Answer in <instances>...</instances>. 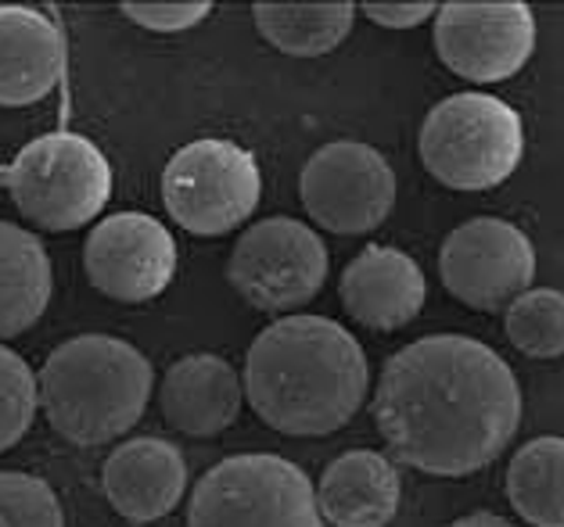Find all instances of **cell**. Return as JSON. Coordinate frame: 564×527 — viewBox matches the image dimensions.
<instances>
[{
  "label": "cell",
  "instance_id": "cell-1",
  "mask_svg": "<svg viewBox=\"0 0 564 527\" xmlns=\"http://www.w3.org/2000/svg\"><path fill=\"white\" fill-rule=\"evenodd\" d=\"M375 424L399 463L432 477H467L514 441L521 387L489 344L429 334L384 363Z\"/></svg>",
  "mask_w": 564,
  "mask_h": 527
},
{
  "label": "cell",
  "instance_id": "cell-2",
  "mask_svg": "<svg viewBox=\"0 0 564 527\" xmlns=\"http://www.w3.org/2000/svg\"><path fill=\"white\" fill-rule=\"evenodd\" d=\"M245 398L288 438H324L360 413L370 370L360 341L327 316H284L245 355Z\"/></svg>",
  "mask_w": 564,
  "mask_h": 527
},
{
  "label": "cell",
  "instance_id": "cell-3",
  "mask_svg": "<svg viewBox=\"0 0 564 527\" xmlns=\"http://www.w3.org/2000/svg\"><path fill=\"white\" fill-rule=\"evenodd\" d=\"M155 373L133 344L108 334H79L47 355L36 377L40 409L73 446H105L141 420Z\"/></svg>",
  "mask_w": 564,
  "mask_h": 527
},
{
  "label": "cell",
  "instance_id": "cell-4",
  "mask_svg": "<svg viewBox=\"0 0 564 527\" xmlns=\"http://www.w3.org/2000/svg\"><path fill=\"white\" fill-rule=\"evenodd\" d=\"M421 165L449 190H492L525 155V130L511 105L492 94H453L438 101L417 136Z\"/></svg>",
  "mask_w": 564,
  "mask_h": 527
},
{
  "label": "cell",
  "instance_id": "cell-5",
  "mask_svg": "<svg viewBox=\"0 0 564 527\" xmlns=\"http://www.w3.org/2000/svg\"><path fill=\"white\" fill-rule=\"evenodd\" d=\"M0 184L40 230H79L112 198V165L79 133H47L0 165Z\"/></svg>",
  "mask_w": 564,
  "mask_h": 527
},
{
  "label": "cell",
  "instance_id": "cell-6",
  "mask_svg": "<svg viewBox=\"0 0 564 527\" xmlns=\"http://www.w3.org/2000/svg\"><path fill=\"white\" fill-rule=\"evenodd\" d=\"M187 527H324L306 470L284 455L245 452L205 470Z\"/></svg>",
  "mask_w": 564,
  "mask_h": 527
},
{
  "label": "cell",
  "instance_id": "cell-7",
  "mask_svg": "<svg viewBox=\"0 0 564 527\" xmlns=\"http://www.w3.org/2000/svg\"><path fill=\"white\" fill-rule=\"evenodd\" d=\"M263 176L252 151L224 136L184 144L162 173V201L176 227L195 238H219L238 230L256 212Z\"/></svg>",
  "mask_w": 564,
  "mask_h": 527
},
{
  "label": "cell",
  "instance_id": "cell-8",
  "mask_svg": "<svg viewBox=\"0 0 564 527\" xmlns=\"http://www.w3.org/2000/svg\"><path fill=\"white\" fill-rule=\"evenodd\" d=\"M227 281L259 312H292L321 295L327 248L313 227L292 216H270L234 244Z\"/></svg>",
  "mask_w": 564,
  "mask_h": 527
},
{
  "label": "cell",
  "instance_id": "cell-9",
  "mask_svg": "<svg viewBox=\"0 0 564 527\" xmlns=\"http://www.w3.org/2000/svg\"><path fill=\"white\" fill-rule=\"evenodd\" d=\"M299 198L313 223L356 238L378 230L395 208V173L378 147L332 141L302 165Z\"/></svg>",
  "mask_w": 564,
  "mask_h": 527
},
{
  "label": "cell",
  "instance_id": "cell-10",
  "mask_svg": "<svg viewBox=\"0 0 564 527\" xmlns=\"http://www.w3.org/2000/svg\"><path fill=\"white\" fill-rule=\"evenodd\" d=\"M438 276L467 309L500 312L535 281V248L525 230L497 216L467 219L438 248Z\"/></svg>",
  "mask_w": 564,
  "mask_h": 527
},
{
  "label": "cell",
  "instance_id": "cell-11",
  "mask_svg": "<svg viewBox=\"0 0 564 527\" xmlns=\"http://www.w3.org/2000/svg\"><path fill=\"white\" fill-rule=\"evenodd\" d=\"M532 51L535 15L521 0H453L435 11V54L460 79L503 83L525 68Z\"/></svg>",
  "mask_w": 564,
  "mask_h": 527
},
{
  "label": "cell",
  "instance_id": "cell-12",
  "mask_svg": "<svg viewBox=\"0 0 564 527\" xmlns=\"http://www.w3.org/2000/svg\"><path fill=\"white\" fill-rule=\"evenodd\" d=\"M90 284L112 301H151L176 276L173 233L144 212H116L90 230L84 244Z\"/></svg>",
  "mask_w": 564,
  "mask_h": 527
},
{
  "label": "cell",
  "instance_id": "cell-13",
  "mask_svg": "<svg viewBox=\"0 0 564 527\" xmlns=\"http://www.w3.org/2000/svg\"><path fill=\"white\" fill-rule=\"evenodd\" d=\"M338 295L346 312L370 330H399L414 323L429 284L414 259L389 244H370L356 255L338 281Z\"/></svg>",
  "mask_w": 564,
  "mask_h": 527
},
{
  "label": "cell",
  "instance_id": "cell-14",
  "mask_svg": "<svg viewBox=\"0 0 564 527\" xmlns=\"http://www.w3.org/2000/svg\"><path fill=\"white\" fill-rule=\"evenodd\" d=\"M105 495L119 517L151 524L176 509L187 492V463L162 438H133L105 460Z\"/></svg>",
  "mask_w": 564,
  "mask_h": 527
},
{
  "label": "cell",
  "instance_id": "cell-15",
  "mask_svg": "<svg viewBox=\"0 0 564 527\" xmlns=\"http://www.w3.org/2000/svg\"><path fill=\"white\" fill-rule=\"evenodd\" d=\"M245 384L227 359L198 352L184 355L166 370L159 406L166 424L191 438H216L238 420Z\"/></svg>",
  "mask_w": 564,
  "mask_h": 527
},
{
  "label": "cell",
  "instance_id": "cell-16",
  "mask_svg": "<svg viewBox=\"0 0 564 527\" xmlns=\"http://www.w3.org/2000/svg\"><path fill=\"white\" fill-rule=\"evenodd\" d=\"M65 62V36L44 11L0 4V105L44 101L62 83Z\"/></svg>",
  "mask_w": 564,
  "mask_h": 527
},
{
  "label": "cell",
  "instance_id": "cell-17",
  "mask_svg": "<svg viewBox=\"0 0 564 527\" xmlns=\"http://www.w3.org/2000/svg\"><path fill=\"white\" fill-rule=\"evenodd\" d=\"M399 470L375 449H349L324 466L316 509L332 527H384L399 509Z\"/></svg>",
  "mask_w": 564,
  "mask_h": 527
},
{
  "label": "cell",
  "instance_id": "cell-18",
  "mask_svg": "<svg viewBox=\"0 0 564 527\" xmlns=\"http://www.w3.org/2000/svg\"><path fill=\"white\" fill-rule=\"evenodd\" d=\"M51 259L30 230L0 219V338L25 334L51 301Z\"/></svg>",
  "mask_w": 564,
  "mask_h": 527
},
{
  "label": "cell",
  "instance_id": "cell-19",
  "mask_svg": "<svg viewBox=\"0 0 564 527\" xmlns=\"http://www.w3.org/2000/svg\"><path fill=\"white\" fill-rule=\"evenodd\" d=\"M507 503L532 527H564V438L525 441L507 466Z\"/></svg>",
  "mask_w": 564,
  "mask_h": 527
},
{
  "label": "cell",
  "instance_id": "cell-20",
  "mask_svg": "<svg viewBox=\"0 0 564 527\" xmlns=\"http://www.w3.org/2000/svg\"><path fill=\"white\" fill-rule=\"evenodd\" d=\"M259 36L292 58H321L349 36L356 4H256Z\"/></svg>",
  "mask_w": 564,
  "mask_h": 527
},
{
  "label": "cell",
  "instance_id": "cell-21",
  "mask_svg": "<svg viewBox=\"0 0 564 527\" xmlns=\"http://www.w3.org/2000/svg\"><path fill=\"white\" fill-rule=\"evenodd\" d=\"M503 327L518 352H525L532 359H561L564 355V295L554 287H529L525 295L507 305Z\"/></svg>",
  "mask_w": 564,
  "mask_h": 527
},
{
  "label": "cell",
  "instance_id": "cell-22",
  "mask_svg": "<svg viewBox=\"0 0 564 527\" xmlns=\"http://www.w3.org/2000/svg\"><path fill=\"white\" fill-rule=\"evenodd\" d=\"M40 409V392L30 363L0 344V452L19 446L25 431L33 427V416Z\"/></svg>",
  "mask_w": 564,
  "mask_h": 527
},
{
  "label": "cell",
  "instance_id": "cell-23",
  "mask_svg": "<svg viewBox=\"0 0 564 527\" xmlns=\"http://www.w3.org/2000/svg\"><path fill=\"white\" fill-rule=\"evenodd\" d=\"M0 527H65V513L44 477L0 470Z\"/></svg>",
  "mask_w": 564,
  "mask_h": 527
},
{
  "label": "cell",
  "instance_id": "cell-24",
  "mask_svg": "<svg viewBox=\"0 0 564 527\" xmlns=\"http://www.w3.org/2000/svg\"><path fill=\"white\" fill-rule=\"evenodd\" d=\"M213 11L209 0H176V4H122V15L133 19L144 30L155 33H181L191 25L205 22V15Z\"/></svg>",
  "mask_w": 564,
  "mask_h": 527
},
{
  "label": "cell",
  "instance_id": "cell-25",
  "mask_svg": "<svg viewBox=\"0 0 564 527\" xmlns=\"http://www.w3.org/2000/svg\"><path fill=\"white\" fill-rule=\"evenodd\" d=\"M435 4L429 0H389V4H364V15L381 30H414V25L435 19Z\"/></svg>",
  "mask_w": 564,
  "mask_h": 527
},
{
  "label": "cell",
  "instance_id": "cell-26",
  "mask_svg": "<svg viewBox=\"0 0 564 527\" xmlns=\"http://www.w3.org/2000/svg\"><path fill=\"white\" fill-rule=\"evenodd\" d=\"M446 527H514V524L497 517V513H471V517H460V520H453Z\"/></svg>",
  "mask_w": 564,
  "mask_h": 527
}]
</instances>
